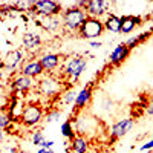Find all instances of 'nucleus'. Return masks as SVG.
<instances>
[{
	"instance_id": "32",
	"label": "nucleus",
	"mask_w": 153,
	"mask_h": 153,
	"mask_svg": "<svg viewBox=\"0 0 153 153\" xmlns=\"http://www.w3.org/2000/svg\"><path fill=\"white\" fill-rule=\"evenodd\" d=\"M3 138H5V130L0 129V141H3Z\"/></svg>"
},
{
	"instance_id": "19",
	"label": "nucleus",
	"mask_w": 153,
	"mask_h": 153,
	"mask_svg": "<svg viewBox=\"0 0 153 153\" xmlns=\"http://www.w3.org/2000/svg\"><path fill=\"white\" fill-rule=\"evenodd\" d=\"M37 25L42 26L45 31L54 32V31H57L61 26V19H58V17H38L37 19Z\"/></svg>"
},
{
	"instance_id": "12",
	"label": "nucleus",
	"mask_w": 153,
	"mask_h": 153,
	"mask_svg": "<svg viewBox=\"0 0 153 153\" xmlns=\"http://www.w3.org/2000/svg\"><path fill=\"white\" fill-rule=\"evenodd\" d=\"M129 54H130V51L127 49V46H126L124 43H121V45H118V46L110 52V55H109V63H110L112 66H118V65H121L123 61H126V58L129 57Z\"/></svg>"
},
{
	"instance_id": "27",
	"label": "nucleus",
	"mask_w": 153,
	"mask_h": 153,
	"mask_svg": "<svg viewBox=\"0 0 153 153\" xmlns=\"http://www.w3.org/2000/svg\"><path fill=\"white\" fill-rule=\"evenodd\" d=\"M52 146H54V141H48V139H45V141L40 144L42 149H52Z\"/></svg>"
},
{
	"instance_id": "28",
	"label": "nucleus",
	"mask_w": 153,
	"mask_h": 153,
	"mask_svg": "<svg viewBox=\"0 0 153 153\" xmlns=\"http://www.w3.org/2000/svg\"><path fill=\"white\" fill-rule=\"evenodd\" d=\"M103 106H104V109H106V110H109V109H112L113 103H112V101L107 98V100H104V104H103Z\"/></svg>"
},
{
	"instance_id": "2",
	"label": "nucleus",
	"mask_w": 153,
	"mask_h": 153,
	"mask_svg": "<svg viewBox=\"0 0 153 153\" xmlns=\"http://www.w3.org/2000/svg\"><path fill=\"white\" fill-rule=\"evenodd\" d=\"M86 66H87V58H86V57L74 55V57H71V58L66 61L63 74L68 76L69 83H75V81H78V78L81 76V74L84 72Z\"/></svg>"
},
{
	"instance_id": "24",
	"label": "nucleus",
	"mask_w": 153,
	"mask_h": 153,
	"mask_svg": "<svg viewBox=\"0 0 153 153\" xmlns=\"http://www.w3.org/2000/svg\"><path fill=\"white\" fill-rule=\"evenodd\" d=\"M31 141H32V144H35V146H40V144L45 141L43 132H42V130H34L32 135H31Z\"/></svg>"
},
{
	"instance_id": "6",
	"label": "nucleus",
	"mask_w": 153,
	"mask_h": 153,
	"mask_svg": "<svg viewBox=\"0 0 153 153\" xmlns=\"http://www.w3.org/2000/svg\"><path fill=\"white\" fill-rule=\"evenodd\" d=\"M61 5L54 0H42V2H32L31 11L38 17H57L61 14Z\"/></svg>"
},
{
	"instance_id": "23",
	"label": "nucleus",
	"mask_w": 153,
	"mask_h": 153,
	"mask_svg": "<svg viewBox=\"0 0 153 153\" xmlns=\"http://www.w3.org/2000/svg\"><path fill=\"white\" fill-rule=\"evenodd\" d=\"M61 117V110L60 109H51L46 115H45V121L46 123H54L57 120H60Z\"/></svg>"
},
{
	"instance_id": "25",
	"label": "nucleus",
	"mask_w": 153,
	"mask_h": 153,
	"mask_svg": "<svg viewBox=\"0 0 153 153\" xmlns=\"http://www.w3.org/2000/svg\"><path fill=\"white\" fill-rule=\"evenodd\" d=\"M11 117L9 115H6V113H3V112H0V129H6V127L11 124Z\"/></svg>"
},
{
	"instance_id": "17",
	"label": "nucleus",
	"mask_w": 153,
	"mask_h": 153,
	"mask_svg": "<svg viewBox=\"0 0 153 153\" xmlns=\"http://www.w3.org/2000/svg\"><path fill=\"white\" fill-rule=\"evenodd\" d=\"M12 89L14 91H19V92H28V91H31L32 89V86H34V81H32V78H29V76H25V75H17L14 80H12Z\"/></svg>"
},
{
	"instance_id": "5",
	"label": "nucleus",
	"mask_w": 153,
	"mask_h": 153,
	"mask_svg": "<svg viewBox=\"0 0 153 153\" xmlns=\"http://www.w3.org/2000/svg\"><path fill=\"white\" fill-rule=\"evenodd\" d=\"M38 92H40L42 95L45 97H58L63 94V91H65V84H63V81L60 78H55V76L52 75H46L43 76V78L38 81Z\"/></svg>"
},
{
	"instance_id": "22",
	"label": "nucleus",
	"mask_w": 153,
	"mask_h": 153,
	"mask_svg": "<svg viewBox=\"0 0 153 153\" xmlns=\"http://www.w3.org/2000/svg\"><path fill=\"white\" fill-rule=\"evenodd\" d=\"M149 35H150V34H147V32H143V34L133 35V37H130V38H129V40H127L124 45L127 46V49H129V51H132L133 48H136V46H139V45H141V43L146 40V38H147Z\"/></svg>"
},
{
	"instance_id": "31",
	"label": "nucleus",
	"mask_w": 153,
	"mask_h": 153,
	"mask_svg": "<svg viewBox=\"0 0 153 153\" xmlns=\"http://www.w3.org/2000/svg\"><path fill=\"white\" fill-rule=\"evenodd\" d=\"M146 113L147 115H153V106H146Z\"/></svg>"
},
{
	"instance_id": "21",
	"label": "nucleus",
	"mask_w": 153,
	"mask_h": 153,
	"mask_svg": "<svg viewBox=\"0 0 153 153\" xmlns=\"http://www.w3.org/2000/svg\"><path fill=\"white\" fill-rule=\"evenodd\" d=\"M75 98H76V92L74 91L72 87L65 89V91H63V94L60 95V101H61L63 104H66V106H74Z\"/></svg>"
},
{
	"instance_id": "18",
	"label": "nucleus",
	"mask_w": 153,
	"mask_h": 153,
	"mask_svg": "<svg viewBox=\"0 0 153 153\" xmlns=\"http://www.w3.org/2000/svg\"><path fill=\"white\" fill-rule=\"evenodd\" d=\"M103 26H104V31H109L112 34H120V31H121V17L115 16V14H107L106 19L103 20Z\"/></svg>"
},
{
	"instance_id": "33",
	"label": "nucleus",
	"mask_w": 153,
	"mask_h": 153,
	"mask_svg": "<svg viewBox=\"0 0 153 153\" xmlns=\"http://www.w3.org/2000/svg\"><path fill=\"white\" fill-rule=\"evenodd\" d=\"M2 80H3V72L0 71V83H2Z\"/></svg>"
},
{
	"instance_id": "10",
	"label": "nucleus",
	"mask_w": 153,
	"mask_h": 153,
	"mask_svg": "<svg viewBox=\"0 0 153 153\" xmlns=\"http://www.w3.org/2000/svg\"><path fill=\"white\" fill-rule=\"evenodd\" d=\"M43 68L40 65L38 58H32L29 61H26L20 69V74L25 76H29V78H37V76H42L43 75Z\"/></svg>"
},
{
	"instance_id": "15",
	"label": "nucleus",
	"mask_w": 153,
	"mask_h": 153,
	"mask_svg": "<svg viewBox=\"0 0 153 153\" xmlns=\"http://www.w3.org/2000/svg\"><path fill=\"white\" fill-rule=\"evenodd\" d=\"M138 25H141V17L138 16H123L121 17V31L120 34H130Z\"/></svg>"
},
{
	"instance_id": "26",
	"label": "nucleus",
	"mask_w": 153,
	"mask_h": 153,
	"mask_svg": "<svg viewBox=\"0 0 153 153\" xmlns=\"http://www.w3.org/2000/svg\"><path fill=\"white\" fill-rule=\"evenodd\" d=\"M152 149H153V132H152V139H150V141H147V143H144L141 147H139V150L146 152V150H152Z\"/></svg>"
},
{
	"instance_id": "34",
	"label": "nucleus",
	"mask_w": 153,
	"mask_h": 153,
	"mask_svg": "<svg viewBox=\"0 0 153 153\" xmlns=\"http://www.w3.org/2000/svg\"><path fill=\"white\" fill-rule=\"evenodd\" d=\"M19 153H25V152H19Z\"/></svg>"
},
{
	"instance_id": "13",
	"label": "nucleus",
	"mask_w": 153,
	"mask_h": 153,
	"mask_svg": "<svg viewBox=\"0 0 153 153\" xmlns=\"http://www.w3.org/2000/svg\"><path fill=\"white\" fill-rule=\"evenodd\" d=\"M38 61H40V65L43 68L45 72H52L55 71L58 66H60V61H61V57L58 54H45L42 55L40 58H38Z\"/></svg>"
},
{
	"instance_id": "1",
	"label": "nucleus",
	"mask_w": 153,
	"mask_h": 153,
	"mask_svg": "<svg viewBox=\"0 0 153 153\" xmlns=\"http://www.w3.org/2000/svg\"><path fill=\"white\" fill-rule=\"evenodd\" d=\"M87 19V14H86V11L80 6H71L68 9L63 11V14H61V26L65 28L66 31H76L78 32V29L81 28V25L84 23V20Z\"/></svg>"
},
{
	"instance_id": "11",
	"label": "nucleus",
	"mask_w": 153,
	"mask_h": 153,
	"mask_svg": "<svg viewBox=\"0 0 153 153\" xmlns=\"http://www.w3.org/2000/svg\"><path fill=\"white\" fill-rule=\"evenodd\" d=\"M23 61V52L20 49H14V51H9V52L5 55L3 63H2V68L8 69V71H14L16 68H19Z\"/></svg>"
},
{
	"instance_id": "8",
	"label": "nucleus",
	"mask_w": 153,
	"mask_h": 153,
	"mask_svg": "<svg viewBox=\"0 0 153 153\" xmlns=\"http://www.w3.org/2000/svg\"><path fill=\"white\" fill-rule=\"evenodd\" d=\"M135 126V120L133 118H123V120H118L117 123H115L110 130H109V136L110 139H120L123 136H126L127 133H129Z\"/></svg>"
},
{
	"instance_id": "9",
	"label": "nucleus",
	"mask_w": 153,
	"mask_h": 153,
	"mask_svg": "<svg viewBox=\"0 0 153 153\" xmlns=\"http://www.w3.org/2000/svg\"><path fill=\"white\" fill-rule=\"evenodd\" d=\"M92 94H94L92 92V84H89V86L83 87L80 92H76V98H75V103H74V110L80 112L84 107H87L92 101V97H94Z\"/></svg>"
},
{
	"instance_id": "16",
	"label": "nucleus",
	"mask_w": 153,
	"mask_h": 153,
	"mask_svg": "<svg viewBox=\"0 0 153 153\" xmlns=\"http://www.w3.org/2000/svg\"><path fill=\"white\" fill-rule=\"evenodd\" d=\"M22 42H23L25 49L35 51L42 45V37H40V34H37V32H25L23 37H22Z\"/></svg>"
},
{
	"instance_id": "3",
	"label": "nucleus",
	"mask_w": 153,
	"mask_h": 153,
	"mask_svg": "<svg viewBox=\"0 0 153 153\" xmlns=\"http://www.w3.org/2000/svg\"><path fill=\"white\" fill-rule=\"evenodd\" d=\"M104 32V26H103V20L100 19H92V17H87L84 20V23L81 25V28L78 29V34L81 38L87 42H92L97 40L98 37H101Z\"/></svg>"
},
{
	"instance_id": "20",
	"label": "nucleus",
	"mask_w": 153,
	"mask_h": 153,
	"mask_svg": "<svg viewBox=\"0 0 153 153\" xmlns=\"http://www.w3.org/2000/svg\"><path fill=\"white\" fill-rule=\"evenodd\" d=\"M61 135L65 136L68 141H72V139L76 136V132H75V129H74L72 120H66L65 123L61 124Z\"/></svg>"
},
{
	"instance_id": "30",
	"label": "nucleus",
	"mask_w": 153,
	"mask_h": 153,
	"mask_svg": "<svg viewBox=\"0 0 153 153\" xmlns=\"http://www.w3.org/2000/svg\"><path fill=\"white\" fill-rule=\"evenodd\" d=\"M89 45H91V48H100V46H101V43H100V42H97V40L89 42Z\"/></svg>"
},
{
	"instance_id": "7",
	"label": "nucleus",
	"mask_w": 153,
	"mask_h": 153,
	"mask_svg": "<svg viewBox=\"0 0 153 153\" xmlns=\"http://www.w3.org/2000/svg\"><path fill=\"white\" fill-rule=\"evenodd\" d=\"M109 6L110 3L106 2V0H89V2L84 3V11H86L87 17L101 20V17L109 14Z\"/></svg>"
},
{
	"instance_id": "29",
	"label": "nucleus",
	"mask_w": 153,
	"mask_h": 153,
	"mask_svg": "<svg viewBox=\"0 0 153 153\" xmlns=\"http://www.w3.org/2000/svg\"><path fill=\"white\" fill-rule=\"evenodd\" d=\"M37 153H55V152H54L52 149H42V147H40Z\"/></svg>"
},
{
	"instance_id": "4",
	"label": "nucleus",
	"mask_w": 153,
	"mask_h": 153,
	"mask_svg": "<svg viewBox=\"0 0 153 153\" xmlns=\"http://www.w3.org/2000/svg\"><path fill=\"white\" fill-rule=\"evenodd\" d=\"M45 118V110L40 104L37 103H29L26 106H23L20 120L22 124L26 127H35L37 124H40V121Z\"/></svg>"
},
{
	"instance_id": "14",
	"label": "nucleus",
	"mask_w": 153,
	"mask_h": 153,
	"mask_svg": "<svg viewBox=\"0 0 153 153\" xmlns=\"http://www.w3.org/2000/svg\"><path fill=\"white\" fill-rule=\"evenodd\" d=\"M89 149H91V143L87 136L76 135L71 141V153H89Z\"/></svg>"
}]
</instances>
